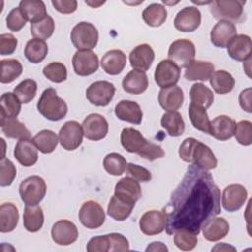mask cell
Segmentation results:
<instances>
[{"label": "cell", "instance_id": "62", "mask_svg": "<svg viewBox=\"0 0 252 252\" xmlns=\"http://www.w3.org/2000/svg\"><path fill=\"white\" fill-rule=\"evenodd\" d=\"M85 3H86L87 5H89V6H91L92 8H97V7H99L100 5L104 4L105 2H104V1H99V2H94V1H85Z\"/></svg>", "mask_w": 252, "mask_h": 252}, {"label": "cell", "instance_id": "30", "mask_svg": "<svg viewBox=\"0 0 252 252\" xmlns=\"http://www.w3.org/2000/svg\"><path fill=\"white\" fill-rule=\"evenodd\" d=\"M215 72V66L209 61L194 60L185 70L184 78L188 81H208Z\"/></svg>", "mask_w": 252, "mask_h": 252}, {"label": "cell", "instance_id": "11", "mask_svg": "<svg viewBox=\"0 0 252 252\" xmlns=\"http://www.w3.org/2000/svg\"><path fill=\"white\" fill-rule=\"evenodd\" d=\"M84 136L91 141H99L108 133V122L99 113L89 114L82 123Z\"/></svg>", "mask_w": 252, "mask_h": 252}, {"label": "cell", "instance_id": "54", "mask_svg": "<svg viewBox=\"0 0 252 252\" xmlns=\"http://www.w3.org/2000/svg\"><path fill=\"white\" fill-rule=\"evenodd\" d=\"M88 252H107L109 251L108 235H97L91 238L87 244Z\"/></svg>", "mask_w": 252, "mask_h": 252}, {"label": "cell", "instance_id": "1", "mask_svg": "<svg viewBox=\"0 0 252 252\" xmlns=\"http://www.w3.org/2000/svg\"><path fill=\"white\" fill-rule=\"evenodd\" d=\"M163 210L167 234L187 230L198 235L205 221L220 213V191L208 170L192 163Z\"/></svg>", "mask_w": 252, "mask_h": 252}, {"label": "cell", "instance_id": "51", "mask_svg": "<svg viewBox=\"0 0 252 252\" xmlns=\"http://www.w3.org/2000/svg\"><path fill=\"white\" fill-rule=\"evenodd\" d=\"M16 174H17V170H16L14 163L6 158H1V161H0V185L2 187L11 185L16 177Z\"/></svg>", "mask_w": 252, "mask_h": 252}, {"label": "cell", "instance_id": "26", "mask_svg": "<svg viewBox=\"0 0 252 252\" xmlns=\"http://www.w3.org/2000/svg\"><path fill=\"white\" fill-rule=\"evenodd\" d=\"M184 101L183 91L178 86L161 89L158 93L159 105L166 111H176Z\"/></svg>", "mask_w": 252, "mask_h": 252}, {"label": "cell", "instance_id": "35", "mask_svg": "<svg viewBox=\"0 0 252 252\" xmlns=\"http://www.w3.org/2000/svg\"><path fill=\"white\" fill-rule=\"evenodd\" d=\"M160 124L171 137H179L185 131V123L178 111H167L160 119Z\"/></svg>", "mask_w": 252, "mask_h": 252}, {"label": "cell", "instance_id": "58", "mask_svg": "<svg viewBox=\"0 0 252 252\" xmlns=\"http://www.w3.org/2000/svg\"><path fill=\"white\" fill-rule=\"evenodd\" d=\"M164 156V151L162 150V148L157 144H154L152 142H150L148 148L140 155L141 158L153 161L155 159L160 158Z\"/></svg>", "mask_w": 252, "mask_h": 252}, {"label": "cell", "instance_id": "55", "mask_svg": "<svg viewBox=\"0 0 252 252\" xmlns=\"http://www.w3.org/2000/svg\"><path fill=\"white\" fill-rule=\"evenodd\" d=\"M18 45L17 38L12 33H2L0 35V54L10 55L14 53Z\"/></svg>", "mask_w": 252, "mask_h": 252}, {"label": "cell", "instance_id": "42", "mask_svg": "<svg viewBox=\"0 0 252 252\" xmlns=\"http://www.w3.org/2000/svg\"><path fill=\"white\" fill-rule=\"evenodd\" d=\"M57 135L51 130H41L33 138L32 143L42 154L52 153L58 144Z\"/></svg>", "mask_w": 252, "mask_h": 252}, {"label": "cell", "instance_id": "5", "mask_svg": "<svg viewBox=\"0 0 252 252\" xmlns=\"http://www.w3.org/2000/svg\"><path fill=\"white\" fill-rule=\"evenodd\" d=\"M246 1L215 0L210 3V12L217 20L241 22L244 17L243 6Z\"/></svg>", "mask_w": 252, "mask_h": 252}, {"label": "cell", "instance_id": "41", "mask_svg": "<svg viewBox=\"0 0 252 252\" xmlns=\"http://www.w3.org/2000/svg\"><path fill=\"white\" fill-rule=\"evenodd\" d=\"M188 114L191 123L195 129L210 135L211 121L209 119L206 108L194 103H190L188 108Z\"/></svg>", "mask_w": 252, "mask_h": 252}, {"label": "cell", "instance_id": "13", "mask_svg": "<svg viewBox=\"0 0 252 252\" xmlns=\"http://www.w3.org/2000/svg\"><path fill=\"white\" fill-rule=\"evenodd\" d=\"M180 78V68L168 59L161 60L155 70V81L158 87L165 89L175 86Z\"/></svg>", "mask_w": 252, "mask_h": 252}, {"label": "cell", "instance_id": "57", "mask_svg": "<svg viewBox=\"0 0 252 252\" xmlns=\"http://www.w3.org/2000/svg\"><path fill=\"white\" fill-rule=\"evenodd\" d=\"M52 6L61 14H71L77 10L78 3L76 0H52Z\"/></svg>", "mask_w": 252, "mask_h": 252}, {"label": "cell", "instance_id": "46", "mask_svg": "<svg viewBox=\"0 0 252 252\" xmlns=\"http://www.w3.org/2000/svg\"><path fill=\"white\" fill-rule=\"evenodd\" d=\"M36 91H37L36 82L32 79H26L20 82L14 88L13 93L17 95V97L20 99L22 103H29L35 97Z\"/></svg>", "mask_w": 252, "mask_h": 252}, {"label": "cell", "instance_id": "12", "mask_svg": "<svg viewBox=\"0 0 252 252\" xmlns=\"http://www.w3.org/2000/svg\"><path fill=\"white\" fill-rule=\"evenodd\" d=\"M166 225V213L162 210H151L146 212L140 219V230L146 235L161 233Z\"/></svg>", "mask_w": 252, "mask_h": 252}, {"label": "cell", "instance_id": "60", "mask_svg": "<svg viewBox=\"0 0 252 252\" xmlns=\"http://www.w3.org/2000/svg\"><path fill=\"white\" fill-rule=\"evenodd\" d=\"M146 251L149 252V251H168V248L162 243V242H159V241H155V242H152L148 245V247L146 248Z\"/></svg>", "mask_w": 252, "mask_h": 252}, {"label": "cell", "instance_id": "15", "mask_svg": "<svg viewBox=\"0 0 252 252\" xmlns=\"http://www.w3.org/2000/svg\"><path fill=\"white\" fill-rule=\"evenodd\" d=\"M248 193L246 188L238 183L229 184L223 189L221 196V204L225 211H238L245 203Z\"/></svg>", "mask_w": 252, "mask_h": 252}, {"label": "cell", "instance_id": "44", "mask_svg": "<svg viewBox=\"0 0 252 252\" xmlns=\"http://www.w3.org/2000/svg\"><path fill=\"white\" fill-rule=\"evenodd\" d=\"M1 65V77L0 82L2 84H8L15 81L23 72V66L17 59L8 58L0 61Z\"/></svg>", "mask_w": 252, "mask_h": 252}, {"label": "cell", "instance_id": "24", "mask_svg": "<svg viewBox=\"0 0 252 252\" xmlns=\"http://www.w3.org/2000/svg\"><path fill=\"white\" fill-rule=\"evenodd\" d=\"M14 156L18 162L25 167L34 165L38 159L37 148L30 139L19 140L14 150Z\"/></svg>", "mask_w": 252, "mask_h": 252}, {"label": "cell", "instance_id": "38", "mask_svg": "<svg viewBox=\"0 0 252 252\" xmlns=\"http://www.w3.org/2000/svg\"><path fill=\"white\" fill-rule=\"evenodd\" d=\"M48 46L45 40L39 38L30 39L25 46V56L32 63H39L46 57Z\"/></svg>", "mask_w": 252, "mask_h": 252}, {"label": "cell", "instance_id": "14", "mask_svg": "<svg viewBox=\"0 0 252 252\" xmlns=\"http://www.w3.org/2000/svg\"><path fill=\"white\" fill-rule=\"evenodd\" d=\"M74 71L79 76H89L98 69V57L92 50H78L72 58Z\"/></svg>", "mask_w": 252, "mask_h": 252}, {"label": "cell", "instance_id": "7", "mask_svg": "<svg viewBox=\"0 0 252 252\" xmlns=\"http://www.w3.org/2000/svg\"><path fill=\"white\" fill-rule=\"evenodd\" d=\"M167 55L179 68H187L195 59V45L189 39H176L170 44Z\"/></svg>", "mask_w": 252, "mask_h": 252}, {"label": "cell", "instance_id": "49", "mask_svg": "<svg viewBox=\"0 0 252 252\" xmlns=\"http://www.w3.org/2000/svg\"><path fill=\"white\" fill-rule=\"evenodd\" d=\"M173 241L177 248L183 251L193 250L198 242L197 235L187 230H178L173 233Z\"/></svg>", "mask_w": 252, "mask_h": 252}, {"label": "cell", "instance_id": "53", "mask_svg": "<svg viewBox=\"0 0 252 252\" xmlns=\"http://www.w3.org/2000/svg\"><path fill=\"white\" fill-rule=\"evenodd\" d=\"M126 172L128 176L136 179L139 182H148L152 179L151 172L147 168L138 164L128 163L126 167Z\"/></svg>", "mask_w": 252, "mask_h": 252}, {"label": "cell", "instance_id": "32", "mask_svg": "<svg viewBox=\"0 0 252 252\" xmlns=\"http://www.w3.org/2000/svg\"><path fill=\"white\" fill-rule=\"evenodd\" d=\"M19 220V212L16 205L7 202L0 206V231L7 233L13 231Z\"/></svg>", "mask_w": 252, "mask_h": 252}, {"label": "cell", "instance_id": "48", "mask_svg": "<svg viewBox=\"0 0 252 252\" xmlns=\"http://www.w3.org/2000/svg\"><path fill=\"white\" fill-rule=\"evenodd\" d=\"M43 75L53 83H61L67 79V68L61 62H51L43 68Z\"/></svg>", "mask_w": 252, "mask_h": 252}, {"label": "cell", "instance_id": "2", "mask_svg": "<svg viewBox=\"0 0 252 252\" xmlns=\"http://www.w3.org/2000/svg\"><path fill=\"white\" fill-rule=\"evenodd\" d=\"M178 154L183 161L193 163L205 170L214 169L218 164L213 151L195 138H186L180 145Z\"/></svg>", "mask_w": 252, "mask_h": 252}, {"label": "cell", "instance_id": "56", "mask_svg": "<svg viewBox=\"0 0 252 252\" xmlns=\"http://www.w3.org/2000/svg\"><path fill=\"white\" fill-rule=\"evenodd\" d=\"M109 239V251H127L129 250L128 239L121 233L112 232L107 234Z\"/></svg>", "mask_w": 252, "mask_h": 252}, {"label": "cell", "instance_id": "50", "mask_svg": "<svg viewBox=\"0 0 252 252\" xmlns=\"http://www.w3.org/2000/svg\"><path fill=\"white\" fill-rule=\"evenodd\" d=\"M236 141L242 146H250L252 143V123L249 120H241L235 124L234 135Z\"/></svg>", "mask_w": 252, "mask_h": 252}, {"label": "cell", "instance_id": "10", "mask_svg": "<svg viewBox=\"0 0 252 252\" xmlns=\"http://www.w3.org/2000/svg\"><path fill=\"white\" fill-rule=\"evenodd\" d=\"M83 136L84 132L82 125L75 120H69L61 127L58 138L63 149L67 151H74L82 144Z\"/></svg>", "mask_w": 252, "mask_h": 252}, {"label": "cell", "instance_id": "17", "mask_svg": "<svg viewBox=\"0 0 252 252\" xmlns=\"http://www.w3.org/2000/svg\"><path fill=\"white\" fill-rule=\"evenodd\" d=\"M201 12L197 7L189 6L180 10L174 19V27L182 32H191L201 24Z\"/></svg>", "mask_w": 252, "mask_h": 252}, {"label": "cell", "instance_id": "21", "mask_svg": "<svg viewBox=\"0 0 252 252\" xmlns=\"http://www.w3.org/2000/svg\"><path fill=\"white\" fill-rule=\"evenodd\" d=\"M155 59V52L151 45L147 43L139 44L130 52L129 60L133 69L147 71L152 66Z\"/></svg>", "mask_w": 252, "mask_h": 252}, {"label": "cell", "instance_id": "6", "mask_svg": "<svg viewBox=\"0 0 252 252\" xmlns=\"http://www.w3.org/2000/svg\"><path fill=\"white\" fill-rule=\"evenodd\" d=\"M70 37L78 50H92L97 44L98 31L89 22H80L72 29Z\"/></svg>", "mask_w": 252, "mask_h": 252}, {"label": "cell", "instance_id": "27", "mask_svg": "<svg viewBox=\"0 0 252 252\" xmlns=\"http://www.w3.org/2000/svg\"><path fill=\"white\" fill-rule=\"evenodd\" d=\"M114 113L118 119L132 124H140L143 119V111L140 105L132 100L119 101L115 105Z\"/></svg>", "mask_w": 252, "mask_h": 252}, {"label": "cell", "instance_id": "4", "mask_svg": "<svg viewBox=\"0 0 252 252\" xmlns=\"http://www.w3.org/2000/svg\"><path fill=\"white\" fill-rule=\"evenodd\" d=\"M46 183L38 175H32L24 179L19 186V193L26 206H36L46 194Z\"/></svg>", "mask_w": 252, "mask_h": 252}, {"label": "cell", "instance_id": "61", "mask_svg": "<svg viewBox=\"0 0 252 252\" xmlns=\"http://www.w3.org/2000/svg\"><path fill=\"white\" fill-rule=\"evenodd\" d=\"M235 251V248L231 245H228L227 243H219L214 248H212V251Z\"/></svg>", "mask_w": 252, "mask_h": 252}, {"label": "cell", "instance_id": "23", "mask_svg": "<svg viewBox=\"0 0 252 252\" xmlns=\"http://www.w3.org/2000/svg\"><path fill=\"white\" fill-rule=\"evenodd\" d=\"M235 121L227 115H219L211 121L210 135L219 141L229 140L234 135Z\"/></svg>", "mask_w": 252, "mask_h": 252}, {"label": "cell", "instance_id": "31", "mask_svg": "<svg viewBox=\"0 0 252 252\" xmlns=\"http://www.w3.org/2000/svg\"><path fill=\"white\" fill-rule=\"evenodd\" d=\"M0 126L3 134L11 139H30L31 133L25 124L17 119V117H0Z\"/></svg>", "mask_w": 252, "mask_h": 252}, {"label": "cell", "instance_id": "8", "mask_svg": "<svg viewBox=\"0 0 252 252\" xmlns=\"http://www.w3.org/2000/svg\"><path fill=\"white\" fill-rule=\"evenodd\" d=\"M115 87L108 81H96L91 84L86 91L87 99L94 105L106 106L112 100Z\"/></svg>", "mask_w": 252, "mask_h": 252}, {"label": "cell", "instance_id": "18", "mask_svg": "<svg viewBox=\"0 0 252 252\" xmlns=\"http://www.w3.org/2000/svg\"><path fill=\"white\" fill-rule=\"evenodd\" d=\"M114 195L123 201L135 205L142 197V190L139 181L130 176L121 178L115 184Z\"/></svg>", "mask_w": 252, "mask_h": 252}, {"label": "cell", "instance_id": "33", "mask_svg": "<svg viewBox=\"0 0 252 252\" xmlns=\"http://www.w3.org/2000/svg\"><path fill=\"white\" fill-rule=\"evenodd\" d=\"M44 216L40 206H26L23 215L24 227L30 232L40 230L43 225Z\"/></svg>", "mask_w": 252, "mask_h": 252}, {"label": "cell", "instance_id": "28", "mask_svg": "<svg viewBox=\"0 0 252 252\" xmlns=\"http://www.w3.org/2000/svg\"><path fill=\"white\" fill-rule=\"evenodd\" d=\"M126 55L120 49H111L101 58V68L108 75L120 74L126 66Z\"/></svg>", "mask_w": 252, "mask_h": 252}, {"label": "cell", "instance_id": "19", "mask_svg": "<svg viewBox=\"0 0 252 252\" xmlns=\"http://www.w3.org/2000/svg\"><path fill=\"white\" fill-rule=\"evenodd\" d=\"M237 34L236 27L233 23L228 21H219L212 29L210 37L211 42L220 48L227 47L232 38Z\"/></svg>", "mask_w": 252, "mask_h": 252}, {"label": "cell", "instance_id": "52", "mask_svg": "<svg viewBox=\"0 0 252 252\" xmlns=\"http://www.w3.org/2000/svg\"><path fill=\"white\" fill-rule=\"evenodd\" d=\"M27 21L28 20L25 17L24 13L20 9V7H18L10 11L6 18V25L7 28L12 32H19L25 27Z\"/></svg>", "mask_w": 252, "mask_h": 252}, {"label": "cell", "instance_id": "3", "mask_svg": "<svg viewBox=\"0 0 252 252\" xmlns=\"http://www.w3.org/2000/svg\"><path fill=\"white\" fill-rule=\"evenodd\" d=\"M39 113L50 121H59L64 118L68 111L66 102L57 95L53 88L45 89L36 104Z\"/></svg>", "mask_w": 252, "mask_h": 252}, {"label": "cell", "instance_id": "29", "mask_svg": "<svg viewBox=\"0 0 252 252\" xmlns=\"http://www.w3.org/2000/svg\"><path fill=\"white\" fill-rule=\"evenodd\" d=\"M149 86L148 76L144 71L133 69L122 80V88L126 93L140 94Z\"/></svg>", "mask_w": 252, "mask_h": 252}, {"label": "cell", "instance_id": "40", "mask_svg": "<svg viewBox=\"0 0 252 252\" xmlns=\"http://www.w3.org/2000/svg\"><path fill=\"white\" fill-rule=\"evenodd\" d=\"M191 103L209 108L214 102V94L210 88L202 83H195L190 89Z\"/></svg>", "mask_w": 252, "mask_h": 252}, {"label": "cell", "instance_id": "37", "mask_svg": "<svg viewBox=\"0 0 252 252\" xmlns=\"http://www.w3.org/2000/svg\"><path fill=\"white\" fill-rule=\"evenodd\" d=\"M134 207V204L123 201L116 197L115 195H113L107 206V214L113 220L122 221L129 218Z\"/></svg>", "mask_w": 252, "mask_h": 252}, {"label": "cell", "instance_id": "16", "mask_svg": "<svg viewBox=\"0 0 252 252\" xmlns=\"http://www.w3.org/2000/svg\"><path fill=\"white\" fill-rule=\"evenodd\" d=\"M78 228L71 220H60L52 225L51 237L52 240L58 245H70L78 239Z\"/></svg>", "mask_w": 252, "mask_h": 252}, {"label": "cell", "instance_id": "39", "mask_svg": "<svg viewBox=\"0 0 252 252\" xmlns=\"http://www.w3.org/2000/svg\"><path fill=\"white\" fill-rule=\"evenodd\" d=\"M142 18L148 26L157 28L165 22L167 18V11L161 4L153 3L145 8L142 13Z\"/></svg>", "mask_w": 252, "mask_h": 252}, {"label": "cell", "instance_id": "9", "mask_svg": "<svg viewBox=\"0 0 252 252\" xmlns=\"http://www.w3.org/2000/svg\"><path fill=\"white\" fill-rule=\"evenodd\" d=\"M79 220L85 227L95 229L104 223L105 213L97 202L90 200L85 202L80 208Z\"/></svg>", "mask_w": 252, "mask_h": 252}, {"label": "cell", "instance_id": "36", "mask_svg": "<svg viewBox=\"0 0 252 252\" xmlns=\"http://www.w3.org/2000/svg\"><path fill=\"white\" fill-rule=\"evenodd\" d=\"M210 84L217 94H224L233 90L235 80L229 72L225 70H218L212 74Z\"/></svg>", "mask_w": 252, "mask_h": 252}, {"label": "cell", "instance_id": "59", "mask_svg": "<svg viewBox=\"0 0 252 252\" xmlns=\"http://www.w3.org/2000/svg\"><path fill=\"white\" fill-rule=\"evenodd\" d=\"M239 104L243 110L248 113H251V88H247L243 90L239 94Z\"/></svg>", "mask_w": 252, "mask_h": 252}, {"label": "cell", "instance_id": "47", "mask_svg": "<svg viewBox=\"0 0 252 252\" xmlns=\"http://www.w3.org/2000/svg\"><path fill=\"white\" fill-rule=\"evenodd\" d=\"M55 24L50 16H46L41 21L31 24V33L34 38L45 40L49 38L54 32Z\"/></svg>", "mask_w": 252, "mask_h": 252}, {"label": "cell", "instance_id": "20", "mask_svg": "<svg viewBox=\"0 0 252 252\" xmlns=\"http://www.w3.org/2000/svg\"><path fill=\"white\" fill-rule=\"evenodd\" d=\"M122 147L129 153H135L139 156L148 148L150 142L144 138L140 131L134 128H124L120 134Z\"/></svg>", "mask_w": 252, "mask_h": 252}, {"label": "cell", "instance_id": "22", "mask_svg": "<svg viewBox=\"0 0 252 252\" xmlns=\"http://www.w3.org/2000/svg\"><path fill=\"white\" fill-rule=\"evenodd\" d=\"M205 239L208 241H218L225 237L229 231V223L224 218L213 217L205 221L201 228Z\"/></svg>", "mask_w": 252, "mask_h": 252}, {"label": "cell", "instance_id": "45", "mask_svg": "<svg viewBox=\"0 0 252 252\" xmlns=\"http://www.w3.org/2000/svg\"><path fill=\"white\" fill-rule=\"evenodd\" d=\"M127 164L125 158L118 153L107 154L103 158V167L105 171L113 176H118L124 173Z\"/></svg>", "mask_w": 252, "mask_h": 252}, {"label": "cell", "instance_id": "43", "mask_svg": "<svg viewBox=\"0 0 252 252\" xmlns=\"http://www.w3.org/2000/svg\"><path fill=\"white\" fill-rule=\"evenodd\" d=\"M21 103L14 93H4L0 98V117H17L21 111Z\"/></svg>", "mask_w": 252, "mask_h": 252}, {"label": "cell", "instance_id": "25", "mask_svg": "<svg viewBox=\"0 0 252 252\" xmlns=\"http://www.w3.org/2000/svg\"><path fill=\"white\" fill-rule=\"evenodd\" d=\"M251 38L247 34H236L227 45L228 55L236 61H246L251 58Z\"/></svg>", "mask_w": 252, "mask_h": 252}, {"label": "cell", "instance_id": "34", "mask_svg": "<svg viewBox=\"0 0 252 252\" xmlns=\"http://www.w3.org/2000/svg\"><path fill=\"white\" fill-rule=\"evenodd\" d=\"M19 7L31 24L41 21L47 16L45 4L41 0H23Z\"/></svg>", "mask_w": 252, "mask_h": 252}]
</instances>
